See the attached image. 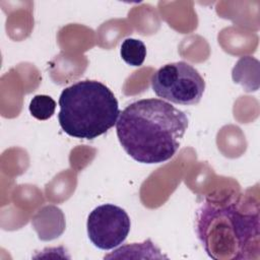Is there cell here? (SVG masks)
<instances>
[{
	"label": "cell",
	"mask_w": 260,
	"mask_h": 260,
	"mask_svg": "<svg viewBox=\"0 0 260 260\" xmlns=\"http://www.w3.org/2000/svg\"><path fill=\"white\" fill-rule=\"evenodd\" d=\"M56 109V102L49 95L38 94L35 95L28 106L30 115L38 120H48L50 119Z\"/></svg>",
	"instance_id": "52a82bcc"
},
{
	"label": "cell",
	"mask_w": 260,
	"mask_h": 260,
	"mask_svg": "<svg viewBox=\"0 0 260 260\" xmlns=\"http://www.w3.org/2000/svg\"><path fill=\"white\" fill-rule=\"evenodd\" d=\"M122 59L130 66H141L146 57V47L140 40L128 38L123 41L120 49Z\"/></svg>",
	"instance_id": "8992f818"
},
{
	"label": "cell",
	"mask_w": 260,
	"mask_h": 260,
	"mask_svg": "<svg viewBox=\"0 0 260 260\" xmlns=\"http://www.w3.org/2000/svg\"><path fill=\"white\" fill-rule=\"evenodd\" d=\"M59 124L69 136L94 139L116 125L120 115L113 91L96 80H82L62 90Z\"/></svg>",
	"instance_id": "7a4b0ae2"
},
{
	"label": "cell",
	"mask_w": 260,
	"mask_h": 260,
	"mask_svg": "<svg viewBox=\"0 0 260 260\" xmlns=\"http://www.w3.org/2000/svg\"><path fill=\"white\" fill-rule=\"evenodd\" d=\"M150 82L158 98L184 106L198 104L205 89L200 73L184 61L161 66L152 74Z\"/></svg>",
	"instance_id": "277c9868"
},
{
	"label": "cell",
	"mask_w": 260,
	"mask_h": 260,
	"mask_svg": "<svg viewBox=\"0 0 260 260\" xmlns=\"http://www.w3.org/2000/svg\"><path fill=\"white\" fill-rule=\"evenodd\" d=\"M188 128L184 112L159 99H142L118 117L116 131L128 155L141 164H160L179 150Z\"/></svg>",
	"instance_id": "6da1fadb"
},
{
	"label": "cell",
	"mask_w": 260,
	"mask_h": 260,
	"mask_svg": "<svg viewBox=\"0 0 260 260\" xmlns=\"http://www.w3.org/2000/svg\"><path fill=\"white\" fill-rule=\"evenodd\" d=\"M199 238L212 258L249 259L259 252V216L243 214L233 206L204 208L199 223Z\"/></svg>",
	"instance_id": "3957f363"
},
{
	"label": "cell",
	"mask_w": 260,
	"mask_h": 260,
	"mask_svg": "<svg viewBox=\"0 0 260 260\" xmlns=\"http://www.w3.org/2000/svg\"><path fill=\"white\" fill-rule=\"evenodd\" d=\"M130 218L127 212L114 204L95 207L88 215L86 228L90 242L102 250L120 246L130 232Z\"/></svg>",
	"instance_id": "5b68a950"
}]
</instances>
